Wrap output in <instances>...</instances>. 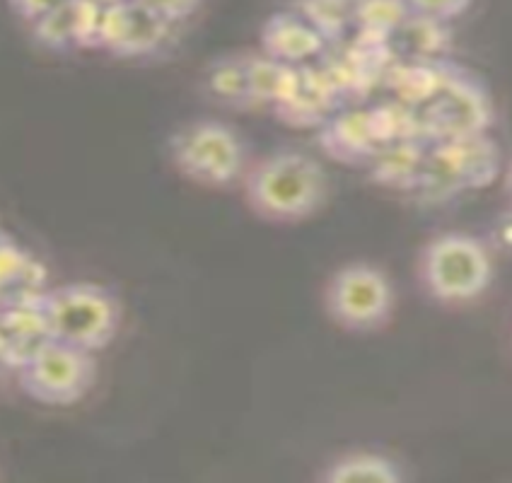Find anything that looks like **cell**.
I'll return each instance as SVG.
<instances>
[{"label":"cell","mask_w":512,"mask_h":483,"mask_svg":"<svg viewBox=\"0 0 512 483\" xmlns=\"http://www.w3.org/2000/svg\"><path fill=\"white\" fill-rule=\"evenodd\" d=\"M324 312L348 334H372L392 322L397 290L382 266L351 261L329 276L324 285Z\"/></svg>","instance_id":"obj_5"},{"label":"cell","mask_w":512,"mask_h":483,"mask_svg":"<svg viewBox=\"0 0 512 483\" xmlns=\"http://www.w3.org/2000/svg\"><path fill=\"white\" fill-rule=\"evenodd\" d=\"M428 145V141H397L380 145L368 160L372 179L387 189L413 191Z\"/></svg>","instance_id":"obj_15"},{"label":"cell","mask_w":512,"mask_h":483,"mask_svg":"<svg viewBox=\"0 0 512 483\" xmlns=\"http://www.w3.org/2000/svg\"><path fill=\"white\" fill-rule=\"evenodd\" d=\"M319 479L329 483H351V481H375V483H397L404 481L406 474L394 457L382 452H348L336 457L329 467L319 474Z\"/></svg>","instance_id":"obj_18"},{"label":"cell","mask_w":512,"mask_h":483,"mask_svg":"<svg viewBox=\"0 0 512 483\" xmlns=\"http://www.w3.org/2000/svg\"><path fill=\"white\" fill-rule=\"evenodd\" d=\"M411 15L406 0H353V27L375 42H392Z\"/></svg>","instance_id":"obj_19"},{"label":"cell","mask_w":512,"mask_h":483,"mask_svg":"<svg viewBox=\"0 0 512 483\" xmlns=\"http://www.w3.org/2000/svg\"><path fill=\"white\" fill-rule=\"evenodd\" d=\"M404 46L409 61H426V58H442L447 46V22L430 20V17L411 15L394 34Z\"/></svg>","instance_id":"obj_21"},{"label":"cell","mask_w":512,"mask_h":483,"mask_svg":"<svg viewBox=\"0 0 512 483\" xmlns=\"http://www.w3.org/2000/svg\"><path fill=\"white\" fill-rule=\"evenodd\" d=\"M464 191L469 189L452 157L447 155V150L440 143H430L426 157H423L421 172H418L416 186H413V194L423 203L440 206V203L457 199Z\"/></svg>","instance_id":"obj_17"},{"label":"cell","mask_w":512,"mask_h":483,"mask_svg":"<svg viewBox=\"0 0 512 483\" xmlns=\"http://www.w3.org/2000/svg\"><path fill=\"white\" fill-rule=\"evenodd\" d=\"M42 310L51 339L100 353L121 329V302L100 283H66L42 290Z\"/></svg>","instance_id":"obj_3"},{"label":"cell","mask_w":512,"mask_h":483,"mask_svg":"<svg viewBox=\"0 0 512 483\" xmlns=\"http://www.w3.org/2000/svg\"><path fill=\"white\" fill-rule=\"evenodd\" d=\"M319 145L329 157L346 165H368L380 148L372 109H339L319 126Z\"/></svg>","instance_id":"obj_11"},{"label":"cell","mask_w":512,"mask_h":483,"mask_svg":"<svg viewBox=\"0 0 512 483\" xmlns=\"http://www.w3.org/2000/svg\"><path fill=\"white\" fill-rule=\"evenodd\" d=\"M264 54L285 63V66H307L312 58H317L327 46V39L314 29L310 22L302 20L298 13L273 15L266 22L264 34Z\"/></svg>","instance_id":"obj_12"},{"label":"cell","mask_w":512,"mask_h":483,"mask_svg":"<svg viewBox=\"0 0 512 483\" xmlns=\"http://www.w3.org/2000/svg\"><path fill=\"white\" fill-rule=\"evenodd\" d=\"M341 102L339 92L329 83L322 68L300 66L295 68L293 80L273 112L290 126L319 128L331 114L339 112Z\"/></svg>","instance_id":"obj_10"},{"label":"cell","mask_w":512,"mask_h":483,"mask_svg":"<svg viewBox=\"0 0 512 483\" xmlns=\"http://www.w3.org/2000/svg\"><path fill=\"white\" fill-rule=\"evenodd\" d=\"M44 288V266L8 232L0 230V302L42 293Z\"/></svg>","instance_id":"obj_16"},{"label":"cell","mask_w":512,"mask_h":483,"mask_svg":"<svg viewBox=\"0 0 512 483\" xmlns=\"http://www.w3.org/2000/svg\"><path fill=\"white\" fill-rule=\"evenodd\" d=\"M457 165L467 189H484L498 179L503 157H500L498 143L488 133L455 138V141L440 143Z\"/></svg>","instance_id":"obj_14"},{"label":"cell","mask_w":512,"mask_h":483,"mask_svg":"<svg viewBox=\"0 0 512 483\" xmlns=\"http://www.w3.org/2000/svg\"><path fill=\"white\" fill-rule=\"evenodd\" d=\"M49 339L42 293L0 302V358L10 370H20Z\"/></svg>","instance_id":"obj_9"},{"label":"cell","mask_w":512,"mask_h":483,"mask_svg":"<svg viewBox=\"0 0 512 483\" xmlns=\"http://www.w3.org/2000/svg\"><path fill=\"white\" fill-rule=\"evenodd\" d=\"M416 276L430 300L440 305H464L488 290L493 281V259L479 237L442 232L421 247Z\"/></svg>","instance_id":"obj_2"},{"label":"cell","mask_w":512,"mask_h":483,"mask_svg":"<svg viewBox=\"0 0 512 483\" xmlns=\"http://www.w3.org/2000/svg\"><path fill=\"white\" fill-rule=\"evenodd\" d=\"M406 3H409L413 15L430 17V20L450 25L452 20L467 13L474 0H406Z\"/></svg>","instance_id":"obj_24"},{"label":"cell","mask_w":512,"mask_h":483,"mask_svg":"<svg viewBox=\"0 0 512 483\" xmlns=\"http://www.w3.org/2000/svg\"><path fill=\"white\" fill-rule=\"evenodd\" d=\"M249 73V92H252V107H269L276 109V104L283 100L290 80H293L295 68L285 66L271 56L247 58Z\"/></svg>","instance_id":"obj_20"},{"label":"cell","mask_w":512,"mask_h":483,"mask_svg":"<svg viewBox=\"0 0 512 483\" xmlns=\"http://www.w3.org/2000/svg\"><path fill=\"white\" fill-rule=\"evenodd\" d=\"M174 170L206 189H230L242 184L249 170L247 141L235 126L218 119L184 124L170 138Z\"/></svg>","instance_id":"obj_4"},{"label":"cell","mask_w":512,"mask_h":483,"mask_svg":"<svg viewBox=\"0 0 512 483\" xmlns=\"http://www.w3.org/2000/svg\"><path fill=\"white\" fill-rule=\"evenodd\" d=\"M66 0H10L13 10L20 17H25L29 22H39L46 17L51 10H56L58 5H63Z\"/></svg>","instance_id":"obj_26"},{"label":"cell","mask_w":512,"mask_h":483,"mask_svg":"<svg viewBox=\"0 0 512 483\" xmlns=\"http://www.w3.org/2000/svg\"><path fill=\"white\" fill-rule=\"evenodd\" d=\"M242 191L256 218L290 225L322 211L329 199V177L317 157L302 150H276L249 165Z\"/></svg>","instance_id":"obj_1"},{"label":"cell","mask_w":512,"mask_h":483,"mask_svg":"<svg viewBox=\"0 0 512 483\" xmlns=\"http://www.w3.org/2000/svg\"><path fill=\"white\" fill-rule=\"evenodd\" d=\"M423 126L430 143L455 141V138L488 133L496 121L491 92L479 75L457 66L440 95L421 109Z\"/></svg>","instance_id":"obj_7"},{"label":"cell","mask_w":512,"mask_h":483,"mask_svg":"<svg viewBox=\"0 0 512 483\" xmlns=\"http://www.w3.org/2000/svg\"><path fill=\"white\" fill-rule=\"evenodd\" d=\"M170 27L172 22L138 0H121L104 13L100 46L116 56H150L167 42Z\"/></svg>","instance_id":"obj_8"},{"label":"cell","mask_w":512,"mask_h":483,"mask_svg":"<svg viewBox=\"0 0 512 483\" xmlns=\"http://www.w3.org/2000/svg\"><path fill=\"white\" fill-rule=\"evenodd\" d=\"M10 372H13V370H10V368H8V363H5V360L0 358V380H3L5 375H10Z\"/></svg>","instance_id":"obj_27"},{"label":"cell","mask_w":512,"mask_h":483,"mask_svg":"<svg viewBox=\"0 0 512 483\" xmlns=\"http://www.w3.org/2000/svg\"><path fill=\"white\" fill-rule=\"evenodd\" d=\"M22 392L44 406H73L97 382L95 353L49 339L15 372Z\"/></svg>","instance_id":"obj_6"},{"label":"cell","mask_w":512,"mask_h":483,"mask_svg":"<svg viewBox=\"0 0 512 483\" xmlns=\"http://www.w3.org/2000/svg\"><path fill=\"white\" fill-rule=\"evenodd\" d=\"M208 90L213 92L215 100L230 104V107H252L247 58L215 63L208 73Z\"/></svg>","instance_id":"obj_23"},{"label":"cell","mask_w":512,"mask_h":483,"mask_svg":"<svg viewBox=\"0 0 512 483\" xmlns=\"http://www.w3.org/2000/svg\"><path fill=\"white\" fill-rule=\"evenodd\" d=\"M455 71L457 63L447 58H426V61H409L397 66L392 75V90L397 95L394 100L413 109H423L440 95Z\"/></svg>","instance_id":"obj_13"},{"label":"cell","mask_w":512,"mask_h":483,"mask_svg":"<svg viewBox=\"0 0 512 483\" xmlns=\"http://www.w3.org/2000/svg\"><path fill=\"white\" fill-rule=\"evenodd\" d=\"M508 194H510V201H512V165H510V172H508Z\"/></svg>","instance_id":"obj_28"},{"label":"cell","mask_w":512,"mask_h":483,"mask_svg":"<svg viewBox=\"0 0 512 483\" xmlns=\"http://www.w3.org/2000/svg\"><path fill=\"white\" fill-rule=\"evenodd\" d=\"M295 13L327 42H336L353 27V0H298Z\"/></svg>","instance_id":"obj_22"},{"label":"cell","mask_w":512,"mask_h":483,"mask_svg":"<svg viewBox=\"0 0 512 483\" xmlns=\"http://www.w3.org/2000/svg\"><path fill=\"white\" fill-rule=\"evenodd\" d=\"M145 8H150L153 13L165 17L167 22H182L186 17H191L199 10L201 0H138Z\"/></svg>","instance_id":"obj_25"}]
</instances>
